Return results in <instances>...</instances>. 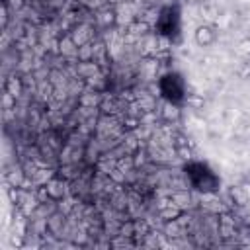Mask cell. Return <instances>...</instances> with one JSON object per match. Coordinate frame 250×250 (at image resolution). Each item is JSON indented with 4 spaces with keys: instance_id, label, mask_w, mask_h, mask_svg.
Instances as JSON below:
<instances>
[{
    "instance_id": "18",
    "label": "cell",
    "mask_w": 250,
    "mask_h": 250,
    "mask_svg": "<svg viewBox=\"0 0 250 250\" xmlns=\"http://www.w3.org/2000/svg\"><path fill=\"white\" fill-rule=\"evenodd\" d=\"M12 107H16V98L12 94L4 92V109H12Z\"/></svg>"
},
{
    "instance_id": "15",
    "label": "cell",
    "mask_w": 250,
    "mask_h": 250,
    "mask_svg": "<svg viewBox=\"0 0 250 250\" xmlns=\"http://www.w3.org/2000/svg\"><path fill=\"white\" fill-rule=\"evenodd\" d=\"M229 195H230V199L234 201V205H246V193L242 191V188H238V186H232L230 189H229Z\"/></svg>"
},
{
    "instance_id": "2",
    "label": "cell",
    "mask_w": 250,
    "mask_h": 250,
    "mask_svg": "<svg viewBox=\"0 0 250 250\" xmlns=\"http://www.w3.org/2000/svg\"><path fill=\"white\" fill-rule=\"evenodd\" d=\"M47 189H49V195H51V201L53 203H61L64 197H66V180L59 174H55L47 184Z\"/></svg>"
},
{
    "instance_id": "7",
    "label": "cell",
    "mask_w": 250,
    "mask_h": 250,
    "mask_svg": "<svg viewBox=\"0 0 250 250\" xmlns=\"http://www.w3.org/2000/svg\"><path fill=\"white\" fill-rule=\"evenodd\" d=\"M4 92L12 94L14 98H20V96L23 94V82H21V78L10 76V78L6 80V84H4Z\"/></svg>"
},
{
    "instance_id": "4",
    "label": "cell",
    "mask_w": 250,
    "mask_h": 250,
    "mask_svg": "<svg viewBox=\"0 0 250 250\" xmlns=\"http://www.w3.org/2000/svg\"><path fill=\"white\" fill-rule=\"evenodd\" d=\"M96 20H98V23H100L102 27H111V25H115L117 20H119V18H117V10H115V8H104V10L98 12Z\"/></svg>"
},
{
    "instance_id": "8",
    "label": "cell",
    "mask_w": 250,
    "mask_h": 250,
    "mask_svg": "<svg viewBox=\"0 0 250 250\" xmlns=\"http://www.w3.org/2000/svg\"><path fill=\"white\" fill-rule=\"evenodd\" d=\"M127 31L135 33L137 37H143V35H146V33L150 31V25H148V21L135 18L133 21H129V23H127Z\"/></svg>"
},
{
    "instance_id": "17",
    "label": "cell",
    "mask_w": 250,
    "mask_h": 250,
    "mask_svg": "<svg viewBox=\"0 0 250 250\" xmlns=\"http://www.w3.org/2000/svg\"><path fill=\"white\" fill-rule=\"evenodd\" d=\"M236 76L238 78H250V62H242L236 68Z\"/></svg>"
},
{
    "instance_id": "5",
    "label": "cell",
    "mask_w": 250,
    "mask_h": 250,
    "mask_svg": "<svg viewBox=\"0 0 250 250\" xmlns=\"http://www.w3.org/2000/svg\"><path fill=\"white\" fill-rule=\"evenodd\" d=\"M27 178H29V176H27V172H25L21 166H16V168H12V170L6 174V180H8V184H10L12 188H21Z\"/></svg>"
},
{
    "instance_id": "11",
    "label": "cell",
    "mask_w": 250,
    "mask_h": 250,
    "mask_svg": "<svg viewBox=\"0 0 250 250\" xmlns=\"http://www.w3.org/2000/svg\"><path fill=\"white\" fill-rule=\"evenodd\" d=\"M160 115H162L164 121H176V119L180 117V109H178V105H174L172 102H166V104L162 105V109H160Z\"/></svg>"
},
{
    "instance_id": "19",
    "label": "cell",
    "mask_w": 250,
    "mask_h": 250,
    "mask_svg": "<svg viewBox=\"0 0 250 250\" xmlns=\"http://www.w3.org/2000/svg\"><path fill=\"white\" fill-rule=\"evenodd\" d=\"M6 4H8V8H12V10H14V8H16V10H20V8L25 4V0H8Z\"/></svg>"
},
{
    "instance_id": "16",
    "label": "cell",
    "mask_w": 250,
    "mask_h": 250,
    "mask_svg": "<svg viewBox=\"0 0 250 250\" xmlns=\"http://www.w3.org/2000/svg\"><path fill=\"white\" fill-rule=\"evenodd\" d=\"M186 102H188V105L193 107V109H201L203 104H205L203 96H199V94H189V96H186Z\"/></svg>"
},
{
    "instance_id": "3",
    "label": "cell",
    "mask_w": 250,
    "mask_h": 250,
    "mask_svg": "<svg viewBox=\"0 0 250 250\" xmlns=\"http://www.w3.org/2000/svg\"><path fill=\"white\" fill-rule=\"evenodd\" d=\"M182 215H186V209H182V207H178L176 203H166L160 211H158V217L166 223V221H176V219H182Z\"/></svg>"
},
{
    "instance_id": "13",
    "label": "cell",
    "mask_w": 250,
    "mask_h": 250,
    "mask_svg": "<svg viewBox=\"0 0 250 250\" xmlns=\"http://www.w3.org/2000/svg\"><path fill=\"white\" fill-rule=\"evenodd\" d=\"M137 104H139V107H141V113L143 111H154L156 109V100H154V96H139L137 98Z\"/></svg>"
},
{
    "instance_id": "10",
    "label": "cell",
    "mask_w": 250,
    "mask_h": 250,
    "mask_svg": "<svg viewBox=\"0 0 250 250\" xmlns=\"http://www.w3.org/2000/svg\"><path fill=\"white\" fill-rule=\"evenodd\" d=\"M170 201H172V203H176L178 207L186 209V207L191 203V195H189V191H188V189H180V191H174V193L170 195Z\"/></svg>"
},
{
    "instance_id": "1",
    "label": "cell",
    "mask_w": 250,
    "mask_h": 250,
    "mask_svg": "<svg viewBox=\"0 0 250 250\" xmlns=\"http://www.w3.org/2000/svg\"><path fill=\"white\" fill-rule=\"evenodd\" d=\"M193 39L199 47H209L217 41V29L213 23H201L193 31Z\"/></svg>"
},
{
    "instance_id": "9",
    "label": "cell",
    "mask_w": 250,
    "mask_h": 250,
    "mask_svg": "<svg viewBox=\"0 0 250 250\" xmlns=\"http://www.w3.org/2000/svg\"><path fill=\"white\" fill-rule=\"evenodd\" d=\"M98 107L102 109V113H104V115H113V113L119 109V104H117V100H115V98L102 96V102H100V105H98Z\"/></svg>"
},
{
    "instance_id": "6",
    "label": "cell",
    "mask_w": 250,
    "mask_h": 250,
    "mask_svg": "<svg viewBox=\"0 0 250 250\" xmlns=\"http://www.w3.org/2000/svg\"><path fill=\"white\" fill-rule=\"evenodd\" d=\"M59 51H61L62 57H76L78 55V45L74 43V39L70 35H66L59 41Z\"/></svg>"
},
{
    "instance_id": "20",
    "label": "cell",
    "mask_w": 250,
    "mask_h": 250,
    "mask_svg": "<svg viewBox=\"0 0 250 250\" xmlns=\"http://www.w3.org/2000/svg\"><path fill=\"white\" fill-rule=\"evenodd\" d=\"M188 4H197V2H201V0H186Z\"/></svg>"
},
{
    "instance_id": "14",
    "label": "cell",
    "mask_w": 250,
    "mask_h": 250,
    "mask_svg": "<svg viewBox=\"0 0 250 250\" xmlns=\"http://www.w3.org/2000/svg\"><path fill=\"white\" fill-rule=\"evenodd\" d=\"M164 234H166L168 238L180 236V234H182V225H180V221H178V219H176V221H166V223H164Z\"/></svg>"
},
{
    "instance_id": "12",
    "label": "cell",
    "mask_w": 250,
    "mask_h": 250,
    "mask_svg": "<svg viewBox=\"0 0 250 250\" xmlns=\"http://www.w3.org/2000/svg\"><path fill=\"white\" fill-rule=\"evenodd\" d=\"M117 234L121 238H135L137 236V221H125V223H121Z\"/></svg>"
}]
</instances>
